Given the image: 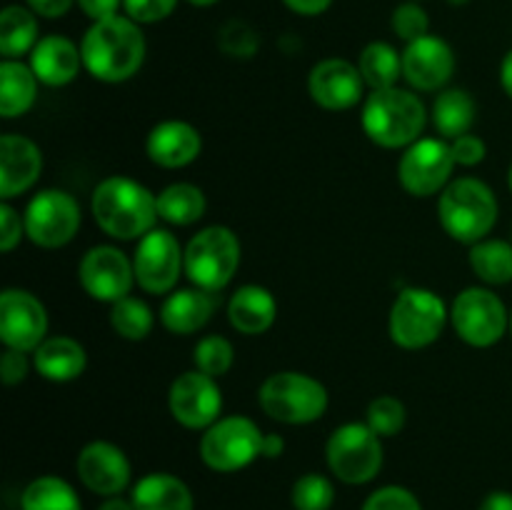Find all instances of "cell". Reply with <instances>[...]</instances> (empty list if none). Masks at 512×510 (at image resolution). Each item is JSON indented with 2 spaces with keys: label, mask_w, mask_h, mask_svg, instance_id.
Here are the masks:
<instances>
[{
  "label": "cell",
  "mask_w": 512,
  "mask_h": 510,
  "mask_svg": "<svg viewBox=\"0 0 512 510\" xmlns=\"http://www.w3.org/2000/svg\"><path fill=\"white\" fill-rule=\"evenodd\" d=\"M83 68L103 83H125L145 60V35L128 15L95 20L80 43Z\"/></svg>",
  "instance_id": "1"
},
{
  "label": "cell",
  "mask_w": 512,
  "mask_h": 510,
  "mask_svg": "<svg viewBox=\"0 0 512 510\" xmlns=\"http://www.w3.org/2000/svg\"><path fill=\"white\" fill-rule=\"evenodd\" d=\"M95 223L115 240H140L158 223V195L128 175H110L93 190Z\"/></svg>",
  "instance_id": "2"
},
{
  "label": "cell",
  "mask_w": 512,
  "mask_h": 510,
  "mask_svg": "<svg viewBox=\"0 0 512 510\" xmlns=\"http://www.w3.org/2000/svg\"><path fill=\"white\" fill-rule=\"evenodd\" d=\"M363 130L380 148H408L423 135L428 110L423 100L405 88L373 90L363 103Z\"/></svg>",
  "instance_id": "3"
},
{
  "label": "cell",
  "mask_w": 512,
  "mask_h": 510,
  "mask_svg": "<svg viewBox=\"0 0 512 510\" xmlns=\"http://www.w3.org/2000/svg\"><path fill=\"white\" fill-rule=\"evenodd\" d=\"M438 220L450 238L475 245L498 223V198L493 188L478 178L450 180L438 200Z\"/></svg>",
  "instance_id": "4"
},
{
  "label": "cell",
  "mask_w": 512,
  "mask_h": 510,
  "mask_svg": "<svg viewBox=\"0 0 512 510\" xmlns=\"http://www.w3.org/2000/svg\"><path fill=\"white\" fill-rule=\"evenodd\" d=\"M258 403L263 413L278 423L308 425L323 418L328 410V390L313 375L280 370L263 380Z\"/></svg>",
  "instance_id": "5"
},
{
  "label": "cell",
  "mask_w": 512,
  "mask_h": 510,
  "mask_svg": "<svg viewBox=\"0 0 512 510\" xmlns=\"http://www.w3.org/2000/svg\"><path fill=\"white\" fill-rule=\"evenodd\" d=\"M240 240L225 225H208L185 245V275L195 288L218 293L240 268Z\"/></svg>",
  "instance_id": "6"
},
{
  "label": "cell",
  "mask_w": 512,
  "mask_h": 510,
  "mask_svg": "<svg viewBox=\"0 0 512 510\" xmlns=\"http://www.w3.org/2000/svg\"><path fill=\"white\" fill-rule=\"evenodd\" d=\"M450 310L445 300L428 288H403L390 308L388 330L395 345L423 350L443 335Z\"/></svg>",
  "instance_id": "7"
},
{
  "label": "cell",
  "mask_w": 512,
  "mask_h": 510,
  "mask_svg": "<svg viewBox=\"0 0 512 510\" xmlns=\"http://www.w3.org/2000/svg\"><path fill=\"white\" fill-rule=\"evenodd\" d=\"M328 468L348 485L370 483L383 468V443L368 423H345L325 445Z\"/></svg>",
  "instance_id": "8"
},
{
  "label": "cell",
  "mask_w": 512,
  "mask_h": 510,
  "mask_svg": "<svg viewBox=\"0 0 512 510\" xmlns=\"http://www.w3.org/2000/svg\"><path fill=\"white\" fill-rule=\"evenodd\" d=\"M263 435L245 415L220 418L200 438V458L215 473H235L263 455Z\"/></svg>",
  "instance_id": "9"
},
{
  "label": "cell",
  "mask_w": 512,
  "mask_h": 510,
  "mask_svg": "<svg viewBox=\"0 0 512 510\" xmlns=\"http://www.w3.org/2000/svg\"><path fill=\"white\" fill-rule=\"evenodd\" d=\"M450 323L460 340L473 348H490V345L500 343L510 330V313L500 295H495L490 288L473 285L453 300Z\"/></svg>",
  "instance_id": "10"
},
{
  "label": "cell",
  "mask_w": 512,
  "mask_h": 510,
  "mask_svg": "<svg viewBox=\"0 0 512 510\" xmlns=\"http://www.w3.org/2000/svg\"><path fill=\"white\" fill-rule=\"evenodd\" d=\"M25 235L40 248H63L78 235L83 215L78 200L58 188L40 190L23 213Z\"/></svg>",
  "instance_id": "11"
},
{
  "label": "cell",
  "mask_w": 512,
  "mask_h": 510,
  "mask_svg": "<svg viewBox=\"0 0 512 510\" xmlns=\"http://www.w3.org/2000/svg\"><path fill=\"white\" fill-rule=\"evenodd\" d=\"M453 148L445 138H420L405 148L398 163V180L415 198H428L450 185L455 170Z\"/></svg>",
  "instance_id": "12"
},
{
  "label": "cell",
  "mask_w": 512,
  "mask_h": 510,
  "mask_svg": "<svg viewBox=\"0 0 512 510\" xmlns=\"http://www.w3.org/2000/svg\"><path fill=\"white\" fill-rule=\"evenodd\" d=\"M135 283L150 295L173 293L180 273H185V250L170 230L155 228L143 235L133 255Z\"/></svg>",
  "instance_id": "13"
},
{
  "label": "cell",
  "mask_w": 512,
  "mask_h": 510,
  "mask_svg": "<svg viewBox=\"0 0 512 510\" xmlns=\"http://www.w3.org/2000/svg\"><path fill=\"white\" fill-rule=\"evenodd\" d=\"M78 280L90 298L113 305L128 298L133 290V260H128V255L113 245H95L80 260Z\"/></svg>",
  "instance_id": "14"
},
{
  "label": "cell",
  "mask_w": 512,
  "mask_h": 510,
  "mask_svg": "<svg viewBox=\"0 0 512 510\" xmlns=\"http://www.w3.org/2000/svg\"><path fill=\"white\" fill-rule=\"evenodd\" d=\"M168 408L183 428L208 430L210 425L218 423L220 410H223L218 378H210L198 368L178 375L170 385Z\"/></svg>",
  "instance_id": "15"
},
{
  "label": "cell",
  "mask_w": 512,
  "mask_h": 510,
  "mask_svg": "<svg viewBox=\"0 0 512 510\" xmlns=\"http://www.w3.org/2000/svg\"><path fill=\"white\" fill-rule=\"evenodd\" d=\"M48 338V310L23 288H5L0 293V340L5 348L35 353Z\"/></svg>",
  "instance_id": "16"
},
{
  "label": "cell",
  "mask_w": 512,
  "mask_h": 510,
  "mask_svg": "<svg viewBox=\"0 0 512 510\" xmlns=\"http://www.w3.org/2000/svg\"><path fill=\"white\" fill-rule=\"evenodd\" d=\"M78 478L90 493L105 495V498H113L120 495L130 483V460L118 445L108 443V440H93V443L85 445L78 453Z\"/></svg>",
  "instance_id": "17"
},
{
  "label": "cell",
  "mask_w": 512,
  "mask_h": 510,
  "mask_svg": "<svg viewBox=\"0 0 512 510\" xmlns=\"http://www.w3.org/2000/svg\"><path fill=\"white\" fill-rule=\"evenodd\" d=\"M310 98L325 110H348L363 100L365 80L358 65L345 58H325L313 65L308 78Z\"/></svg>",
  "instance_id": "18"
},
{
  "label": "cell",
  "mask_w": 512,
  "mask_h": 510,
  "mask_svg": "<svg viewBox=\"0 0 512 510\" xmlns=\"http://www.w3.org/2000/svg\"><path fill=\"white\" fill-rule=\"evenodd\" d=\"M455 73V53L438 35H423L405 45L403 78L423 93L445 88Z\"/></svg>",
  "instance_id": "19"
},
{
  "label": "cell",
  "mask_w": 512,
  "mask_h": 510,
  "mask_svg": "<svg viewBox=\"0 0 512 510\" xmlns=\"http://www.w3.org/2000/svg\"><path fill=\"white\" fill-rule=\"evenodd\" d=\"M43 173V153L30 138L5 133L0 138V198L13 200L33 188Z\"/></svg>",
  "instance_id": "20"
},
{
  "label": "cell",
  "mask_w": 512,
  "mask_h": 510,
  "mask_svg": "<svg viewBox=\"0 0 512 510\" xmlns=\"http://www.w3.org/2000/svg\"><path fill=\"white\" fill-rule=\"evenodd\" d=\"M203 150V135L185 120H163L155 125L145 140V153L155 165L168 170L185 168Z\"/></svg>",
  "instance_id": "21"
},
{
  "label": "cell",
  "mask_w": 512,
  "mask_h": 510,
  "mask_svg": "<svg viewBox=\"0 0 512 510\" xmlns=\"http://www.w3.org/2000/svg\"><path fill=\"white\" fill-rule=\"evenodd\" d=\"M30 68L43 85L63 88L78 78L83 68V53L65 35H45L30 53Z\"/></svg>",
  "instance_id": "22"
},
{
  "label": "cell",
  "mask_w": 512,
  "mask_h": 510,
  "mask_svg": "<svg viewBox=\"0 0 512 510\" xmlns=\"http://www.w3.org/2000/svg\"><path fill=\"white\" fill-rule=\"evenodd\" d=\"M215 313L213 293L203 288H180L165 298L160 308V323L165 330L175 335H193L200 328L208 325V320Z\"/></svg>",
  "instance_id": "23"
},
{
  "label": "cell",
  "mask_w": 512,
  "mask_h": 510,
  "mask_svg": "<svg viewBox=\"0 0 512 510\" xmlns=\"http://www.w3.org/2000/svg\"><path fill=\"white\" fill-rule=\"evenodd\" d=\"M88 365L85 348L68 335H50L35 348L33 368L53 383H70L80 378Z\"/></svg>",
  "instance_id": "24"
},
{
  "label": "cell",
  "mask_w": 512,
  "mask_h": 510,
  "mask_svg": "<svg viewBox=\"0 0 512 510\" xmlns=\"http://www.w3.org/2000/svg\"><path fill=\"white\" fill-rule=\"evenodd\" d=\"M228 318L230 325L243 335L268 333L278 318L275 295L263 285H243L230 298Z\"/></svg>",
  "instance_id": "25"
},
{
  "label": "cell",
  "mask_w": 512,
  "mask_h": 510,
  "mask_svg": "<svg viewBox=\"0 0 512 510\" xmlns=\"http://www.w3.org/2000/svg\"><path fill=\"white\" fill-rule=\"evenodd\" d=\"M135 510H193V493L180 478L170 473H148L135 483Z\"/></svg>",
  "instance_id": "26"
},
{
  "label": "cell",
  "mask_w": 512,
  "mask_h": 510,
  "mask_svg": "<svg viewBox=\"0 0 512 510\" xmlns=\"http://www.w3.org/2000/svg\"><path fill=\"white\" fill-rule=\"evenodd\" d=\"M38 83L33 68L20 60H3L0 63V115L18 118L35 105Z\"/></svg>",
  "instance_id": "27"
},
{
  "label": "cell",
  "mask_w": 512,
  "mask_h": 510,
  "mask_svg": "<svg viewBox=\"0 0 512 510\" xmlns=\"http://www.w3.org/2000/svg\"><path fill=\"white\" fill-rule=\"evenodd\" d=\"M38 15L25 5H5L0 13V55L3 60H20L38 45Z\"/></svg>",
  "instance_id": "28"
},
{
  "label": "cell",
  "mask_w": 512,
  "mask_h": 510,
  "mask_svg": "<svg viewBox=\"0 0 512 510\" xmlns=\"http://www.w3.org/2000/svg\"><path fill=\"white\" fill-rule=\"evenodd\" d=\"M475 100L468 90H460V88H450L443 90V93L435 98L433 103V118L435 130L443 135L445 140H455L460 135H468L470 128L475 123Z\"/></svg>",
  "instance_id": "29"
},
{
  "label": "cell",
  "mask_w": 512,
  "mask_h": 510,
  "mask_svg": "<svg viewBox=\"0 0 512 510\" xmlns=\"http://www.w3.org/2000/svg\"><path fill=\"white\" fill-rule=\"evenodd\" d=\"M208 200L205 193L193 183H173L160 190L158 213L160 220L170 225H193L205 215Z\"/></svg>",
  "instance_id": "30"
},
{
  "label": "cell",
  "mask_w": 512,
  "mask_h": 510,
  "mask_svg": "<svg viewBox=\"0 0 512 510\" xmlns=\"http://www.w3.org/2000/svg\"><path fill=\"white\" fill-rule=\"evenodd\" d=\"M358 68L363 73L365 85L373 90L395 88L403 75V55L393 48L390 43L383 40H373L363 48L358 60Z\"/></svg>",
  "instance_id": "31"
},
{
  "label": "cell",
  "mask_w": 512,
  "mask_h": 510,
  "mask_svg": "<svg viewBox=\"0 0 512 510\" xmlns=\"http://www.w3.org/2000/svg\"><path fill=\"white\" fill-rule=\"evenodd\" d=\"M23 510H83L78 493L58 475H40L25 485L20 495Z\"/></svg>",
  "instance_id": "32"
},
{
  "label": "cell",
  "mask_w": 512,
  "mask_h": 510,
  "mask_svg": "<svg viewBox=\"0 0 512 510\" xmlns=\"http://www.w3.org/2000/svg\"><path fill=\"white\" fill-rule=\"evenodd\" d=\"M470 268L483 283H512V243L508 240H480L470 248Z\"/></svg>",
  "instance_id": "33"
},
{
  "label": "cell",
  "mask_w": 512,
  "mask_h": 510,
  "mask_svg": "<svg viewBox=\"0 0 512 510\" xmlns=\"http://www.w3.org/2000/svg\"><path fill=\"white\" fill-rule=\"evenodd\" d=\"M110 325H113L115 335H120V338L145 340L153 333L155 315L145 300L128 295V298L113 303V308H110Z\"/></svg>",
  "instance_id": "34"
},
{
  "label": "cell",
  "mask_w": 512,
  "mask_h": 510,
  "mask_svg": "<svg viewBox=\"0 0 512 510\" xmlns=\"http://www.w3.org/2000/svg\"><path fill=\"white\" fill-rule=\"evenodd\" d=\"M195 368L200 373L210 375V378H223L230 368H233L235 350L233 343L223 335H205L203 340H198L195 345Z\"/></svg>",
  "instance_id": "35"
},
{
  "label": "cell",
  "mask_w": 512,
  "mask_h": 510,
  "mask_svg": "<svg viewBox=\"0 0 512 510\" xmlns=\"http://www.w3.org/2000/svg\"><path fill=\"white\" fill-rule=\"evenodd\" d=\"M405 405L400 403L393 395H378L375 400H370L368 413H365V423L380 435V438H393L400 430L405 428Z\"/></svg>",
  "instance_id": "36"
},
{
  "label": "cell",
  "mask_w": 512,
  "mask_h": 510,
  "mask_svg": "<svg viewBox=\"0 0 512 510\" xmlns=\"http://www.w3.org/2000/svg\"><path fill=\"white\" fill-rule=\"evenodd\" d=\"M335 503V488L325 475L308 473L295 480L293 505L295 510H330Z\"/></svg>",
  "instance_id": "37"
},
{
  "label": "cell",
  "mask_w": 512,
  "mask_h": 510,
  "mask_svg": "<svg viewBox=\"0 0 512 510\" xmlns=\"http://www.w3.org/2000/svg\"><path fill=\"white\" fill-rule=\"evenodd\" d=\"M390 25H393V33L398 35L405 43H413V40L423 38L430 30V18L425 13L423 5H418L415 0H408V3L398 5L393 10V18H390Z\"/></svg>",
  "instance_id": "38"
},
{
  "label": "cell",
  "mask_w": 512,
  "mask_h": 510,
  "mask_svg": "<svg viewBox=\"0 0 512 510\" xmlns=\"http://www.w3.org/2000/svg\"><path fill=\"white\" fill-rule=\"evenodd\" d=\"M363 510H423L420 500L400 485H385L365 500Z\"/></svg>",
  "instance_id": "39"
},
{
  "label": "cell",
  "mask_w": 512,
  "mask_h": 510,
  "mask_svg": "<svg viewBox=\"0 0 512 510\" xmlns=\"http://www.w3.org/2000/svg\"><path fill=\"white\" fill-rule=\"evenodd\" d=\"M220 45H223L225 53L235 55V58H250L258 48V38H255L250 25L233 20V23L220 30Z\"/></svg>",
  "instance_id": "40"
},
{
  "label": "cell",
  "mask_w": 512,
  "mask_h": 510,
  "mask_svg": "<svg viewBox=\"0 0 512 510\" xmlns=\"http://www.w3.org/2000/svg\"><path fill=\"white\" fill-rule=\"evenodd\" d=\"M178 0H123V10L135 23H160L175 10Z\"/></svg>",
  "instance_id": "41"
},
{
  "label": "cell",
  "mask_w": 512,
  "mask_h": 510,
  "mask_svg": "<svg viewBox=\"0 0 512 510\" xmlns=\"http://www.w3.org/2000/svg\"><path fill=\"white\" fill-rule=\"evenodd\" d=\"M25 235V220L8 200L0 205V250L10 253Z\"/></svg>",
  "instance_id": "42"
},
{
  "label": "cell",
  "mask_w": 512,
  "mask_h": 510,
  "mask_svg": "<svg viewBox=\"0 0 512 510\" xmlns=\"http://www.w3.org/2000/svg\"><path fill=\"white\" fill-rule=\"evenodd\" d=\"M450 148H453L455 163L463 165V168H475V165L483 163L485 155H488V145H485V140L473 133L450 140Z\"/></svg>",
  "instance_id": "43"
},
{
  "label": "cell",
  "mask_w": 512,
  "mask_h": 510,
  "mask_svg": "<svg viewBox=\"0 0 512 510\" xmlns=\"http://www.w3.org/2000/svg\"><path fill=\"white\" fill-rule=\"evenodd\" d=\"M30 360H28V353H23V350H5L3 358H0V378H3V383L8 385V388H13V385L23 383L25 378H28L30 373Z\"/></svg>",
  "instance_id": "44"
},
{
  "label": "cell",
  "mask_w": 512,
  "mask_h": 510,
  "mask_svg": "<svg viewBox=\"0 0 512 510\" xmlns=\"http://www.w3.org/2000/svg\"><path fill=\"white\" fill-rule=\"evenodd\" d=\"M78 5L80 10H83V13L95 23V20H105L118 15L123 0H78Z\"/></svg>",
  "instance_id": "45"
},
{
  "label": "cell",
  "mask_w": 512,
  "mask_h": 510,
  "mask_svg": "<svg viewBox=\"0 0 512 510\" xmlns=\"http://www.w3.org/2000/svg\"><path fill=\"white\" fill-rule=\"evenodd\" d=\"M73 3L78 0H25V5L40 18H63L73 8Z\"/></svg>",
  "instance_id": "46"
},
{
  "label": "cell",
  "mask_w": 512,
  "mask_h": 510,
  "mask_svg": "<svg viewBox=\"0 0 512 510\" xmlns=\"http://www.w3.org/2000/svg\"><path fill=\"white\" fill-rule=\"evenodd\" d=\"M283 3L298 15H320L333 5V0H283Z\"/></svg>",
  "instance_id": "47"
},
{
  "label": "cell",
  "mask_w": 512,
  "mask_h": 510,
  "mask_svg": "<svg viewBox=\"0 0 512 510\" xmlns=\"http://www.w3.org/2000/svg\"><path fill=\"white\" fill-rule=\"evenodd\" d=\"M480 510H512V493H508V490H493L490 495H485Z\"/></svg>",
  "instance_id": "48"
},
{
  "label": "cell",
  "mask_w": 512,
  "mask_h": 510,
  "mask_svg": "<svg viewBox=\"0 0 512 510\" xmlns=\"http://www.w3.org/2000/svg\"><path fill=\"white\" fill-rule=\"evenodd\" d=\"M285 450V440L278 433H265L263 435V458H280Z\"/></svg>",
  "instance_id": "49"
},
{
  "label": "cell",
  "mask_w": 512,
  "mask_h": 510,
  "mask_svg": "<svg viewBox=\"0 0 512 510\" xmlns=\"http://www.w3.org/2000/svg\"><path fill=\"white\" fill-rule=\"evenodd\" d=\"M500 85H503L505 95L512 100V50L503 58L500 63Z\"/></svg>",
  "instance_id": "50"
},
{
  "label": "cell",
  "mask_w": 512,
  "mask_h": 510,
  "mask_svg": "<svg viewBox=\"0 0 512 510\" xmlns=\"http://www.w3.org/2000/svg\"><path fill=\"white\" fill-rule=\"evenodd\" d=\"M98 510H135L133 500H125L120 495H113V498H105V503L100 505Z\"/></svg>",
  "instance_id": "51"
},
{
  "label": "cell",
  "mask_w": 512,
  "mask_h": 510,
  "mask_svg": "<svg viewBox=\"0 0 512 510\" xmlns=\"http://www.w3.org/2000/svg\"><path fill=\"white\" fill-rule=\"evenodd\" d=\"M190 5H198V8H210V5H215L218 0H188Z\"/></svg>",
  "instance_id": "52"
},
{
  "label": "cell",
  "mask_w": 512,
  "mask_h": 510,
  "mask_svg": "<svg viewBox=\"0 0 512 510\" xmlns=\"http://www.w3.org/2000/svg\"><path fill=\"white\" fill-rule=\"evenodd\" d=\"M448 3H450V5H468L470 0H448Z\"/></svg>",
  "instance_id": "53"
},
{
  "label": "cell",
  "mask_w": 512,
  "mask_h": 510,
  "mask_svg": "<svg viewBox=\"0 0 512 510\" xmlns=\"http://www.w3.org/2000/svg\"><path fill=\"white\" fill-rule=\"evenodd\" d=\"M508 185H510V193H512V165H510V170H508Z\"/></svg>",
  "instance_id": "54"
},
{
  "label": "cell",
  "mask_w": 512,
  "mask_h": 510,
  "mask_svg": "<svg viewBox=\"0 0 512 510\" xmlns=\"http://www.w3.org/2000/svg\"><path fill=\"white\" fill-rule=\"evenodd\" d=\"M510 335H512V313H510Z\"/></svg>",
  "instance_id": "55"
},
{
  "label": "cell",
  "mask_w": 512,
  "mask_h": 510,
  "mask_svg": "<svg viewBox=\"0 0 512 510\" xmlns=\"http://www.w3.org/2000/svg\"><path fill=\"white\" fill-rule=\"evenodd\" d=\"M415 3H418V0H415Z\"/></svg>",
  "instance_id": "56"
}]
</instances>
